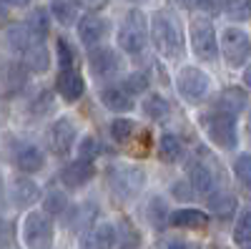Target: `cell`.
Masks as SVG:
<instances>
[{
	"label": "cell",
	"instance_id": "6da1fadb",
	"mask_svg": "<svg viewBox=\"0 0 251 249\" xmlns=\"http://www.w3.org/2000/svg\"><path fill=\"white\" fill-rule=\"evenodd\" d=\"M151 38L153 46L161 55L166 58H181L183 53V40H181V28L169 13H156L151 18Z\"/></svg>",
	"mask_w": 251,
	"mask_h": 249
},
{
	"label": "cell",
	"instance_id": "7a4b0ae2",
	"mask_svg": "<svg viewBox=\"0 0 251 249\" xmlns=\"http://www.w3.org/2000/svg\"><path fill=\"white\" fill-rule=\"evenodd\" d=\"M149 43V26H146V15L141 10H131L126 15L123 26L118 28V46L126 51V53H141Z\"/></svg>",
	"mask_w": 251,
	"mask_h": 249
},
{
	"label": "cell",
	"instance_id": "3957f363",
	"mask_svg": "<svg viewBox=\"0 0 251 249\" xmlns=\"http://www.w3.org/2000/svg\"><path fill=\"white\" fill-rule=\"evenodd\" d=\"M201 123H203V131L208 134L216 146L221 149H234L236 146V123H234V116L226 113V111H208L201 116Z\"/></svg>",
	"mask_w": 251,
	"mask_h": 249
},
{
	"label": "cell",
	"instance_id": "277c9868",
	"mask_svg": "<svg viewBox=\"0 0 251 249\" xmlns=\"http://www.w3.org/2000/svg\"><path fill=\"white\" fill-rule=\"evenodd\" d=\"M143 181H146V174L138 166L123 164V166H113L108 171V184H111L113 194L121 199H133L143 189Z\"/></svg>",
	"mask_w": 251,
	"mask_h": 249
},
{
	"label": "cell",
	"instance_id": "5b68a950",
	"mask_svg": "<svg viewBox=\"0 0 251 249\" xmlns=\"http://www.w3.org/2000/svg\"><path fill=\"white\" fill-rule=\"evenodd\" d=\"M188 33H191V48H194V53H196L201 60H206V63L216 60V55H219L216 30H214V26L208 23L206 18L191 20V28H188Z\"/></svg>",
	"mask_w": 251,
	"mask_h": 249
},
{
	"label": "cell",
	"instance_id": "8992f818",
	"mask_svg": "<svg viewBox=\"0 0 251 249\" xmlns=\"http://www.w3.org/2000/svg\"><path fill=\"white\" fill-rule=\"evenodd\" d=\"M23 242L28 249H48L53 244V224L48 214L30 212L23 221Z\"/></svg>",
	"mask_w": 251,
	"mask_h": 249
},
{
	"label": "cell",
	"instance_id": "52a82bcc",
	"mask_svg": "<svg viewBox=\"0 0 251 249\" xmlns=\"http://www.w3.org/2000/svg\"><path fill=\"white\" fill-rule=\"evenodd\" d=\"M221 53L228 60V66H244L251 55V38L241 28H226L221 33Z\"/></svg>",
	"mask_w": 251,
	"mask_h": 249
},
{
	"label": "cell",
	"instance_id": "ba28073f",
	"mask_svg": "<svg viewBox=\"0 0 251 249\" xmlns=\"http://www.w3.org/2000/svg\"><path fill=\"white\" fill-rule=\"evenodd\" d=\"M176 86H178V93L186 98V101H191V103H199L206 98L208 88H211V78H208L203 71L194 68V66H186L178 71L176 76Z\"/></svg>",
	"mask_w": 251,
	"mask_h": 249
},
{
	"label": "cell",
	"instance_id": "9c48e42d",
	"mask_svg": "<svg viewBox=\"0 0 251 249\" xmlns=\"http://www.w3.org/2000/svg\"><path fill=\"white\" fill-rule=\"evenodd\" d=\"M75 143V126L68 116H60L48 129V146L55 156H66Z\"/></svg>",
	"mask_w": 251,
	"mask_h": 249
},
{
	"label": "cell",
	"instance_id": "30bf717a",
	"mask_svg": "<svg viewBox=\"0 0 251 249\" xmlns=\"http://www.w3.org/2000/svg\"><path fill=\"white\" fill-rule=\"evenodd\" d=\"M106 33H108V20L100 18V15H96V13H88V15H83V18L78 20V38H80L88 48L98 46L100 40L106 38Z\"/></svg>",
	"mask_w": 251,
	"mask_h": 249
},
{
	"label": "cell",
	"instance_id": "8fae6325",
	"mask_svg": "<svg viewBox=\"0 0 251 249\" xmlns=\"http://www.w3.org/2000/svg\"><path fill=\"white\" fill-rule=\"evenodd\" d=\"M93 176H96V166H93L88 159L71 161V164L63 166V171H60V181L66 184L68 189H78V186L88 184Z\"/></svg>",
	"mask_w": 251,
	"mask_h": 249
},
{
	"label": "cell",
	"instance_id": "7c38bea8",
	"mask_svg": "<svg viewBox=\"0 0 251 249\" xmlns=\"http://www.w3.org/2000/svg\"><path fill=\"white\" fill-rule=\"evenodd\" d=\"M91 71L96 78H113L118 71H121V58L116 51L111 48H98V51H91Z\"/></svg>",
	"mask_w": 251,
	"mask_h": 249
},
{
	"label": "cell",
	"instance_id": "4fadbf2b",
	"mask_svg": "<svg viewBox=\"0 0 251 249\" xmlns=\"http://www.w3.org/2000/svg\"><path fill=\"white\" fill-rule=\"evenodd\" d=\"M113 247H116V226L111 221L93 224L80 244V249H113Z\"/></svg>",
	"mask_w": 251,
	"mask_h": 249
},
{
	"label": "cell",
	"instance_id": "5bb4252c",
	"mask_svg": "<svg viewBox=\"0 0 251 249\" xmlns=\"http://www.w3.org/2000/svg\"><path fill=\"white\" fill-rule=\"evenodd\" d=\"M96 217H98V206L93 201H83V204L73 206V209L68 212L66 221H68V229L71 232H86V229H91V226H93Z\"/></svg>",
	"mask_w": 251,
	"mask_h": 249
},
{
	"label": "cell",
	"instance_id": "9a60e30c",
	"mask_svg": "<svg viewBox=\"0 0 251 249\" xmlns=\"http://www.w3.org/2000/svg\"><path fill=\"white\" fill-rule=\"evenodd\" d=\"M188 179H191V186L199 192V194H203V196H211V194H216V189H219V184H216V176L211 174V169H208L206 164H194V166H188Z\"/></svg>",
	"mask_w": 251,
	"mask_h": 249
},
{
	"label": "cell",
	"instance_id": "2e32d148",
	"mask_svg": "<svg viewBox=\"0 0 251 249\" xmlns=\"http://www.w3.org/2000/svg\"><path fill=\"white\" fill-rule=\"evenodd\" d=\"M55 88H58V93L66 101H78L83 96V88H86V86H83V78L78 76V71L63 68L58 73V78H55Z\"/></svg>",
	"mask_w": 251,
	"mask_h": 249
},
{
	"label": "cell",
	"instance_id": "e0dca14e",
	"mask_svg": "<svg viewBox=\"0 0 251 249\" xmlns=\"http://www.w3.org/2000/svg\"><path fill=\"white\" fill-rule=\"evenodd\" d=\"M43 151H40L38 146H33V143H23L18 151H15V166L20 171H25V174H33V171H40L43 169Z\"/></svg>",
	"mask_w": 251,
	"mask_h": 249
},
{
	"label": "cell",
	"instance_id": "ac0fdd59",
	"mask_svg": "<svg viewBox=\"0 0 251 249\" xmlns=\"http://www.w3.org/2000/svg\"><path fill=\"white\" fill-rule=\"evenodd\" d=\"M23 63L28 66L30 73H46L50 68V55H48V48L40 43V40H35V43L30 48L23 51Z\"/></svg>",
	"mask_w": 251,
	"mask_h": 249
},
{
	"label": "cell",
	"instance_id": "d6986e66",
	"mask_svg": "<svg viewBox=\"0 0 251 249\" xmlns=\"http://www.w3.org/2000/svg\"><path fill=\"white\" fill-rule=\"evenodd\" d=\"M100 101H103V106L111 109V111H116V113H128V111H133L131 93L126 91V88H118V86H113V88H103Z\"/></svg>",
	"mask_w": 251,
	"mask_h": 249
},
{
	"label": "cell",
	"instance_id": "ffe728a7",
	"mask_svg": "<svg viewBox=\"0 0 251 249\" xmlns=\"http://www.w3.org/2000/svg\"><path fill=\"white\" fill-rule=\"evenodd\" d=\"M35 40H40V38L30 30L28 23H18V26H10L5 30V43L13 51H25V48H30L35 43Z\"/></svg>",
	"mask_w": 251,
	"mask_h": 249
},
{
	"label": "cell",
	"instance_id": "44dd1931",
	"mask_svg": "<svg viewBox=\"0 0 251 249\" xmlns=\"http://www.w3.org/2000/svg\"><path fill=\"white\" fill-rule=\"evenodd\" d=\"M246 103H249L246 91H241V88H226V91H221V96L216 98V109L236 116V113H241V111L246 109Z\"/></svg>",
	"mask_w": 251,
	"mask_h": 249
},
{
	"label": "cell",
	"instance_id": "7402d4cb",
	"mask_svg": "<svg viewBox=\"0 0 251 249\" xmlns=\"http://www.w3.org/2000/svg\"><path fill=\"white\" fill-rule=\"evenodd\" d=\"M171 224L181 226V229H206L208 214H203L199 209H178L176 214H171Z\"/></svg>",
	"mask_w": 251,
	"mask_h": 249
},
{
	"label": "cell",
	"instance_id": "603a6c76",
	"mask_svg": "<svg viewBox=\"0 0 251 249\" xmlns=\"http://www.w3.org/2000/svg\"><path fill=\"white\" fill-rule=\"evenodd\" d=\"M38 199V184H33L30 179H18L10 184V201L15 206H28Z\"/></svg>",
	"mask_w": 251,
	"mask_h": 249
},
{
	"label": "cell",
	"instance_id": "cb8c5ba5",
	"mask_svg": "<svg viewBox=\"0 0 251 249\" xmlns=\"http://www.w3.org/2000/svg\"><path fill=\"white\" fill-rule=\"evenodd\" d=\"M5 93L13 96L28 83V66L25 63H8L5 66Z\"/></svg>",
	"mask_w": 251,
	"mask_h": 249
},
{
	"label": "cell",
	"instance_id": "d4e9b609",
	"mask_svg": "<svg viewBox=\"0 0 251 249\" xmlns=\"http://www.w3.org/2000/svg\"><path fill=\"white\" fill-rule=\"evenodd\" d=\"M141 109H143V113L149 116L151 121H161V118H166V116L171 113V109H169V101H166L163 96H158V93L146 96V101L141 103Z\"/></svg>",
	"mask_w": 251,
	"mask_h": 249
},
{
	"label": "cell",
	"instance_id": "484cf974",
	"mask_svg": "<svg viewBox=\"0 0 251 249\" xmlns=\"http://www.w3.org/2000/svg\"><path fill=\"white\" fill-rule=\"evenodd\" d=\"M146 219H149V224L153 229H163V226L169 224V206H166V201L153 196L149 201V206H146Z\"/></svg>",
	"mask_w": 251,
	"mask_h": 249
},
{
	"label": "cell",
	"instance_id": "4316f807",
	"mask_svg": "<svg viewBox=\"0 0 251 249\" xmlns=\"http://www.w3.org/2000/svg\"><path fill=\"white\" fill-rule=\"evenodd\" d=\"M50 10L58 18V23H63V26H73L75 18H78V3L75 0H53Z\"/></svg>",
	"mask_w": 251,
	"mask_h": 249
},
{
	"label": "cell",
	"instance_id": "83f0119b",
	"mask_svg": "<svg viewBox=\"0 0 251 249\" xmlns=\"http://www.w3.org/2000/svg\"><path fill=\"white\" fill-rule=\"evenodd\" d=\"M178 156H181V141H178V136L163 134L158 138V159L166 161V164H174Z\"/></svg>",
	"mask_w": 251,
	"mask_h": 249
},
{
	"label": "cell",
	"instance_id": "f1b7e54d",
	"mask_svg": "<svg viewBox=\"0 0 251 249\" xmlns=\"http://www.w3.org/2000/svg\"><path fill=\"white\" fill-rule=\"evenodd\" d=\"M136 134H138V126H136V121H131V118H116L111 123V136L118 143H128Z\"/></svg>",
	"mask_w": 251,
	"mask_h": 249
},
{
	"label": "cell",
	"instance_id": "f546056e",
	"mask_svg": "<svg viewBox=\"0 0 251 249\" xmlns=\"http://www.w3.org/2000/svg\"><path fill=\"white\" fill-rule=\"evenodd\" d=\"M234 239H236V244H251V204L244 206V212L236 219Z\"/></svg>",
	"mask_w": 251,
	"mask_h": 249
},
{
	"label": "cell",
	"instance_id": "4dcf8cb0",
	"mask_svg": "<svg viewBox=\"0 0 251 249\" xmlns=\"http://www.w3.org/2000/svg\"><path fill=\"white\" fill-rule=\"evenodd\" d=\"M43 209H46V214H50V217L66 214V212H68V199H66V194L58 192V189L48 192V196H46V201H43Z\"/></svg>",
	"mask_w": 251,
	"mask_h": 249
},
{
	"label": "cell",
	"instance_id": "1f68e13d",
	"mask_svg": "<svg viewBox=\"0 0 251 249\" xmlns=\"http://www.w3.org/2000/svg\"><path fill=\"white\" fill-rule=\"evenodd\" d=\"M234 174L239 184L251 194V154H239V159L234 161Z\"/></svg>",
	"mask_w": 251,
	"mask_h": 249
},
{
	"label": "cell",
	"instance_id": "d6a6232c",
	"mask_svg": "<svg viewBox=\"0 0 251 249\" xmlns=\"http://www.w3.org/2000/svg\"><path fill=\"white\" fill-rule=\"evenodd\" d=\"M224 13L231 20H249L251 18V0H224Z\"/></svg>",
	"mask_w": 251,
	"mask_h": 249
},
{
	"label": "cell",
	"instance_id": "836d02e7",
	"mask_svg": "<svg viewBox=\"0 0 251 249\" xmlns=\"http://www.w3.org/2000/svg\"><path fill=\"white\" fill-rule=\"evenodd\" d=\"M25 23L30 26V30L38 35V38H43L46 33H48V28H50V18H48V10L46 8H38V10H33L30 15H28V20Z\"/></svg>",
	"mask_w": 251,
	"mask_h": 249
},
{
	"label": "cell",
	"instance_id": "e575fe53",
	"mask_svg": "<svg viewBox=\"0 0 251 249\" xmlns=\"http://www.w3.org/2000/svg\"><path fill=\"white\" fill-rule=\"evenodd\" d=\"M208 201H211V209L219 217H228L234 212V196H228V194H211Z\"/></svg>",
	"mask_w": 251,
	"mask_h": 249
},
{
	"label": "cell",
	"instance_id": "d590c367",
	"mask_svg": "<svg viewBox=\"0 0 251 249\" xmlns=\"http://www.w3.org/2000/svg\"><path fill=\"white\" fill-rule=\"evenodd\" d=\"M80 159H88V161H93L98 154H103V146H100V141L96 138V136H86L80 141Z\"/></svg>",
	"mask_w": 251,
	"mask_h": 249
},
{
	"label": "cell",
	"instance_id": "8d00e7d4",
	"mask_svg": "<svg viewBox=\"0 0 251 249\" xmlns=\"http://www.w3.org/2000/svg\"><path fill=\"white\" fill-rule=\"evenodd\" d=\"M123 83H126L123 88L128 93H143L146 88H149V76H146V73H131Z\"/></svg>",
	"mask_w": 251,
	"mask_h": 249
},
{
	"label": "cell",
	"instance_id": "74e56055",
	"mask_svg": "<svg viewBox=\"0 0 251 249\" xmlns=\"http://www.w3.org/2000/svg\"><path fill=\"white\" fill-rule=\"evenodd\" d=\"M176 3L186 10H203V13H216L219 10L216 0H176Z\"/></svg>",
	"mask_w": 251,
	"mask_h": 249
},
{
	"label": "cell",
	"instance_id": "f35d334b",
	"mask_svg": "<svg viewBox=\"0 0 251 249\" xmlns=\"http://www.w3.org/2000/svg\"><path fill=\"white\" fill-rule=\"evenodd\" d=\"M58 63H60L63 68H71V66H73V53H71L68 43H66L63 38H58Z\"/></svg>",
	"mask_w": 251,
	"mask_h": 249
},
{
	"label": "cell",
	"instance_id": "ab89813d",
	"mask_svg": "<svg viewBox=\"0 0 251 249\" xmlns=\"http://www.w3.org/2000/svg\"><path fill=\"white\" fill-rule=\"evenodd\" d=\"M53 109V103H50V93H40V101L35 98L33 101V113H46V111H50Z\"/></svg>",
	"mask_w": 251,
	"mask_h": 249
},
{
	"label": "cell",
	"instance_id": "60d3db41",
	"mask_svg": "<svg viewBox=\"0 0 251 249\" xmlns=\"http://www.w3.org/2000/svg\"><path fill=\"white\" fill-rule=\"evenodd\" d=\"M75 3H78V8L88 10V13H98L108 5V0H75Z\"/></svg>",
	"mask_w": 251,
	"mask_h": 249
},
{
	"label": "cell",
	"instance_id": "b9f144b4",
	"mask_svg": "<svg viewBox=\"0 0 251 249\" xmlns=\"http://www.w3.org/2000/svg\"><path fill=\"white\" fill-rule=\"evenodd\" d=\"M118 249H138V239L128 232V234H126V239L118 242Z\"/></svg>",
	"mask_w": 251,
	"mask_h": 249
},
{
	"label": "cell",
	"instance_id": "7bdbcfd3",
	"mask_svg": "<svg viewBox=\"0 0 251 249\" xmlns=\"http://www.w3.org/2000/svg\"><path fill=\"white\" fill-rule=\"evenodd\" d=\"M174 194H176L178 199H191V192L186 189L183 181H176V184H174Z\"/></svg>",
	"mask_w": 251,
	"mask_h": 249
},
{
	"label": "cell",
	"instance_id": "ee69618b",
	"mask_svg": "<svg viewBox=\"0 0 251 249\" xmlns=\"http://www.w3.org/2000/svg\"><path fill=\"white\" fill-rule=\"evenodd\" d=\"M169 249H188V244H186V242H171Z\"/></svg>",
	"mask_w": 251,
	"mask_h": 249
},
{
	"label": "cell",
	"instance_id": "f6af8a7d",
	"mask_svg": "<svg viewBox=\"0 0 251 249\" xmlns=\"http://www.w3.org/2000/svg\"><path fill=\"white\" fill-rule=\"evenodd\" d=\"M244 83H246V86L251 88V66H249V68L244 71Z\"/></svg>",
	"mask_w": 251,
	"mask_h": 249
},
{
	"label": "cell",
	"instance_id": "bcb514c9",
	"mask_svg": "<svg viewBox=\"0 0 251 249\" xmlns=\"http://www.w3.org/2000/svg\"><path fill=\"white\" fill-rule=\"evenodd\" d=\"M5 3H10V5H25V3H30V0H5Z\"/></svg>",
	"mask_w": 251,
	"mask_h": 249
}]
</instances>
